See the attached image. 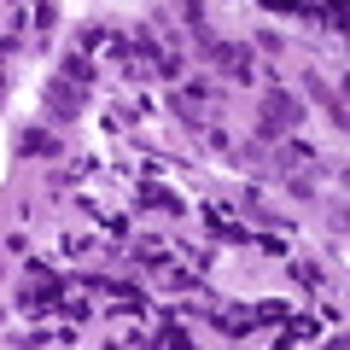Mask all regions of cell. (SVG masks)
<instances>
[{
  "label": "cell",
  "mask_w": 350,
  "mask_h": 350,
  "mask_svg": "<svg viewBox=\"0 0 350 350\" xmlns=\"http://www.w3.org/2000/svg\"><path fill=\"white\" fill-rule=\"evenodd\" d=\"M275 129H298V100L292 94H269V135Z\"/></svg>",
  "instance_id": "1"
}]
</instances>
